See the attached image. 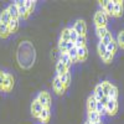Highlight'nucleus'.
I'll return each mask as SVG.
<instances>
[{
	"instance_id": "1",
	"label": "nucleus",
	"mask_w": 124,
	"mask_h": 124,
	"mask_svg": "<svg viewBox=\"0 0 124 124\" xmlns=\"http://www.w3.org/2000/svg\"><path fill=\"white\" fill-rule=\"evenodd\" d=\"M17 51L24 52V55H21V54H17L16 55L17 62H19L20 67H23V68H30L31 66L34 65L35 57H36L34 46L31 45L30 41H23V42L19 45Z\"/></svg>"
},
{
	"instance_id": "2",
	"label": "nucleus",
	"mask_w": 124,
	"mask_h": 124,
	"mask_svg": "<svg viewBox=\"0 0 124 124\" xmlns=\"http://www.w3.org/2000/svg\"><path fill=\"white\" fill-rule=\"evenodd\" d=\"M99 5L102 8V11L107 16H113V14H114V1L113 0H102V1H99Z\"/></svg>"
},
{
	"instance_id": "3",
	"label": "nucleus",
	"mask_w": 124,
	"mask_h": 124,
	"mask_svg": "<svg viewBox=\"0 0 124 124\" xmlns=\"http://www.w3.org/2000/svg\"><path fill=\"white\" fill-rule=\"evenodd\" d=\"M94 25L96 27H107V23H108V19L107 15L102 11V10H98V11L94 14Z\"/></svg>"
},
{
	"instance_id": "4",
	"label": "nucleus",
	"mask_w": 124,
	"mask_h": 124,
	"mask_svg": "<svg viewBox=\"0 0 124 124\" xmlns=\"http://www.w3.org/2000/svg\"><path fill=\"white\" fill-rule=\"evenodd\" d=\"M36 99L40 102V104L44 108H48L50 109V107H51V96H50L48 92H46V91L40 92Z\"/></svg>"
},
{
	"instance_id": "5",
	"label": "nucleus",
	"mask_w": 124,
	"mask_h": 124,
	"mask_svg": "<svg viewBox=\"0 0 124 124\" xmlns=\"http://www.w3.org/2000/svg\"><path fill=\"white\" fill-rule=\"evenodd\" d=\"M106 109H107V114L114 116L118 112V102H117V99H109L108 103L106 104Z\"/></svg>"
},
{
	"instance_id": "6",
	"label": "nucleus",
	"mask_w": 124,
	"mask_h": 124,
	"mask_svg": "<svg viewBox=\"0 0 124 124\" xmlns=\"http://www.w3.org/2000/svg\"><path fill=\"white\" fill-rule=\"evenodd\" d=\"M15 5H16V8H17V11H19L20 17H23V19L26 20V19L29 17V14H27L26 8H25V0H16Z\"/></svg>"
},
{
	"instance_id": "7",
	"label": "nucleus",
	"mask_w": 124,
	"mask_h": 124,
	"mask_svg": "<svg viewBox=\"0 0 124 124\" xmlns=\"http://www.w3.org/2000/svg\"><path fill=\"white\" fill-rule=\"evenodd\" d=\"M73 29L76 30V32L78 35H82V36H86V32H87V25L83 20H77L73 25Z\"/></svg>"
},
{
	"instance_id": "8",
	"label": "nucleus",
	"mask_w": 124,
	"mask_h": 124,
	"mask_svg": "<svg viewBox=\"0 0 124 124\" xmlns=\"http://www.w3.org/2000/svg\"><path fill=\"white\" fill-rule=\"evenodd\" d=\"M52 87H54V89H55V92L57 93V94H63L65 91H66V88L63 87V85H62V82L60 81V77H58V76H56V77L54 78Z\"/></svg>"
},
{
	"instance_id": "9",
	"label": "nucleus",
	"mask_w": 124,
	"mask_h": 124,
	"mask_svg": "<svg viewBox=\"0 0 124 124\" xmlns=\"http://www.w3.org/2000/svg\"><path fill=\"white\" fill-rule=\"evenodd\" d=\"M42 109H44V107L40 104V102L37 99H35L32 102V104H31V114H32V117H35V118H39V116H40V113L42 112Z\"/></svg>"
},
{
	"instance_id": "10",
	"label": "nucleus",
	"mask_w": 124,
	"mask_h": 124,
	"mask_svg": "<svg viewBox=\"0 0 124 124\" xmlns=\"http://www.w3.org/2000/svg\"><path fill=\"white\" fill-rule=\"evenodd\" d=\"M14 88V76L6 73L5 76V81H4V91L3 92H10Z\"/></svg>"
},
{
	"instance_id": "11",
	"label": "nucleus",
	"mask_w": 124,
	"mask_h": 124,
	"mask_svg": "<svg viewBox=\"0 0 124 124\" xmlns=\"http://www.w3.org/2000/svg\"><path fill=\"white\" fill-rule=\"evenodd\" d=\"M50 118H51V110L48 108H44L42 112L40 113V116H39V120L41 123H44V124H47L50 122Z\"/></svg>"
},
{
	"instance_id": "12",
	"label": "nucleus",
	"mask_w": 124,
	"mask_h": 124,
	"mask_svg": "<svg viewBox=\"0 0 124 124\" xmlns=\"http://www.w3.org/2000/svg\"><path fill=\"white\" fill-rule=\"evenodd\" d=\"M88 57V50L86 46H82V47H78L77 48V58L79 62H83L86 61Z\"/></svg>"
},
{
	"instance_id": "13",
	"label": "nucleus",
	"mask_w": 124,
	"mask_h": 124,
	"mask_svg": "<svg viewBox=\"0 0 124 124\" xmlns=\"http://www.w3.org/2000/svg\"><path fill=\"white\" fill-rule=\"evenodd\" d=\"M123 1L120 0H114V14L113 16L114 17H120L123 15Z\"/></svg>"
},
{
	"instance_id": "14",
	"label": "nucleus",
	"mask_w": 124,
	"mask_h": 124,
	"mask_svg": "<svg viewBox=\"0 0 124 124\" xmlns=\"http://www.w3.org/2000/svg\"><path fill=\"white\" fill-rule=\"evenodd\" d=\"M6 10H8V13H9V15H10V17H11V19H16V20L20 19V15H19V11H17V8H16L15 3L10 4Z\"/></svg>"
},
{
	"instance_id": "15",
	"label": "nucleus",
	"mask_w": 124,
	"mask_h": 124,
	"mask_svg": "<svg viewBox=\"0 0 124 124\" xmlns=\"http://www.w3.org/2000/svg\"><path fill=\"white\" fill-rule=\"evenodd\" d=\"M97 99H96V97L94 96H89L88 97V99H87V110L88 112H94L96 110V108H97Z\"/></svg>"
},
{
	"instance_id": "16",
	"label": "nucleus",
	"mask_w": 124,
	"mask_h": 124,
	"mask_svg": "<svg viewBox=\"0 0 124 124\" xmlns=\"http://www.w3.org/2000/svg\"><path fill=\"white\" fill-rule=\"evenodd\" d=\"M56 72H57V75H56V76L60 77V76H62V75L67 73V72H68V68H67V67H66V66L58 60V62L56 63Z\"/></svg>"
},
{
	"instance_id": "17",
	"label": "nucleus",
	"mask_w": 124,
	"mask_h": 124,
	"mask_svg": "<svg viewBox=\"0 0 124 124\" xmlns=\"http://www.w3.org/2000/svg\"><path fill=\"white\" fill-rule=\"evenodd\" d=\"M87 120L91 122L92 124H94L97 122L101 120V116L98 114V113L94 110V112H88V114H87Z\"/></svg>"
},
{
	"instance_id": "18",
	"label": "nucleus",
	"mask_w": 124,
	"mask_h": 124,
	"mask_svg": "<svg viewBox=\"0 0 124 124\" xmlns=\"http://www.w3.org/2000/svg\"><path fill=\"white\" fill-rule=\"evenodd\" d=\"M10 20H11V17H10L8 10L6 9L3 10V13L0 14V24H1V25H9Z\"/></svg>"
},
{
	"instance_id": "19",
	"label": "nucleus",
	"mask_w": 124,
	"mask_h": 124,
	"mask_svg": "<svg viewBox=\"0 0 124 124\" xmlns=\"http://www.w3.org/2000/svg\"><path fill=\"white\" fill-rule=\"evenodd\" d=\"M8 27H9L10 34H15L16 31L19 30V20L11 19V20H10V23H9V25H8Z\"/></svg>"
},
{
	"instance_id": "20",
	"label": "nucleus",
	"mask_w": 124,
	"mask_h": 124,
	"mask_svg": "<svg viewBox=\"0 0 124 124\" xmlns=\"http://www.w3.org/2000/svg\"><path fill=\"white\" fill-rule=\"evenodd\" d=\"M93 96L96 97L97 101H101L103 97H104V92H103V88H102L101 83L96 86V88H94V94H93Z\"/></svg>"
},
{
	"instance_id": "21",
	"label": "nucleus",
	"mask_w": 124,
	"mask_h": 124,
	"mask_svg": "<svg viewBox=\"0 0 124 124\" xmlns=\"http://www.w3.org/2000/svg\"><path fill=\"white\" fill-rule=\"evenodd\" d=\"M35 3H36V1H34V0H25V8H26V11H27L29 16L34 13Z\"/></svg>"
},
{
	"instance_id": "22",
	"label": "nucleus",
	"mask_w": 124,
	"mask_h": 124,
	"mask_svg": "<svg viewBox=\"0 0 124 124\" xmlns=\"http://www.w3.org/2000/svg\"><path fill=\"white\" fill-rule=\"evenodd\" d=\"M60 61L63 63L67 68H70L71 67V65H72V61H71V58H70V56H68V54H62L61 56H60Z\"/></svg>"
},
{
	"instance_id": "23",
	"label": "nucleus",
	"mask_w": 124,
	"mask_h": 124,
	"mask_svg": "<svg viewBox=\"0 0 124 124\" xmlns=\"http://www.w3.org/2000/svg\"><path fill=\"white\" fill-rule=\"evenodd\" d=\"M60 81L62 82L63 87L67 88V87L70 86V82H71V75H70V72H67V73L62 75V76H60Z\"/></svg>"
},
{
	"instance_id": "24",
	"label": "nucleus",
	"mask_w": 124,
	"mask_h": 124,
	"mask_svg": "<svg viewBox=\"0 0 124 124\" xmlns=\"http://www.w3.org/2000/svg\"><path fill=\"white\" fill-rule=\"evenodd\" d=\"M10 35V31H9V27L8 25H1L0 24V37L1 39H8Z\"/></svg>"
},
{
	"instance_id": "25",
	"label": "nucleus",
	"mask_w": 124,
	"mask_h": 124,
	"mask_svg": "<svg viewBox=\"0 0 124 124\" xmlns=\"http://www.w3.org/2000/svg\"><path fill=\"white\" fill-rule=\"evenodd\" d=\"M101 86H102V88H103V92H104V96L108 97V94H109V92H110L113 85L110 83V82H108V81H103L102 83H101Z\"/></svg>"
},
{
	"instance_id": "26",
	"label": "nucleus",
	"mask_w": 124,
	"mask_h": 124,
	"mask_svg": "<svg viewBox=\"0 0 124 124\" xmlns=\"http://www.w3.org/2000/svg\"><path fill=\"white\" fill-rule=\"evenodd\" d=\"M117 48H118V44H117V41L113 39V40H112V42L107 46V51H108V52H110L113 56H114V54L117 52Z\"/></svg>"
},
{
	"instance_id": "27",
	"label": "nucleus",
	"mask_w": 124,
	"mask_h": 124,
	"mask_svg": "<svg viewBox=\"0 0 124 124\" xmlns=\"http://www.w3.org/2000/svg\"><path fill=\"white\" fill-rule=\"evenodd\" d=\"M97 51H98V55L101 56V58H103V57H104V55L108 52V51H107V46H104L102 42H98V45H97Z\"/></svg>"
},
{
	"instance_id": "28",
	"label": "nucleus",
	"mask_w": 124,
	"mask_h": 124,
	"mask_svg": "<svg viewBox=\"0 0 124 124\" xmlns=\"http://www.w3.org/2000/svg\"><path fill=\"white\" fill-rule=\"evenodd\" d=\"M108 32H109V31H108L107 27H96V34H97V36L99 37V40L103 39Z\"/></svg>"
},
{
	"instance_id": "29",
	"label": "nucleus",
	"mask_w": 124,
	"mask_h": 124,
	"mask_svg": "<svg viewBox=\"0 0 124 124\" xmlns=\"http://www.w3.org/2000/svg\"><path fill=\"white\" fill-rule=\"evenodd\" d=\"M67 54H68V56H70V58H71V61H72V63L78 61V58H77V47H76V46H75L73 48H71Z\"/></svg>"
},
{
	"instance_id": "30",
	"label": "nucleus",
	"mask_w": 124,
	"mask_h": 124,
	"mask_svg": "<svg viewBox=\"0 0 124 124\" xmlns=\"http://www.w3.org/2000/svg\"><path fill=\"white\" fill-rule=\"evenodd\" d=\"M75 46L78 48V47H82V46H86V36H82V35H78L77 40L75 41Z\"/></svg>"
},
{
	"instance_id": "31",
	"label": "nucleus",
	"mask_w": 124,
	"mask_h": 124,
	"mask_svg": "<svg viewBox=\"0 0 124 124\" xmlns=\"http://www.w3.org/2000/svg\"><path fill=\"white\" fill-rule=\"evenodd\" d=\"M60 40L62 41H70V27H66L62 30V32H61V36H60Z\"/></svg>"
},
{
	"instance_id": "32",
	"label": "nucleus",
	"mask_w": 124,
	"mask_h": 124,
	"mask_svg": "<svg viewBox=\"0 0 124 124\" xmlns=\"http://www.w3.org/2000/svg\"><path fill=\"white\" fill-rule=\"evenodd\" d=\"M112 40H113V35H112L110 32H108V34H107L104 37L99 40V42H102V44L104 45V46H108V45L112 42Z\"/></svg>"
},
{
	"instance_id": "33",
	"label": "nucleus",
	"mask_w": 124,
	"mask_h": 124,
	"mask_svg": "<svg viewBox=\"0 0 124 124\" xmlns=\"http://www.w3.org/2000/svg\"><path fill=\"white\" fill-rule=\"evenodd\" d=\"M96 112L98 113V114L102 117V116H104V114H107V109H106V107L102 104L101 102H97V108H96Z\"/></svg>"
},
{
	"instance_id": "34",
	"label": "nucleus",
	"mask_w": 124,
	"mask_h": 124,
	"mask_svg": "<svg viewBox=\"0 0 124 124\" xmlns=\"http://www.w3.org/2000/svg\"><path fill=\"white\" fill-rule=\"evenodd\" d=\"M58 50H60L61 55H62V54H67V41L60 40V41H58Z\"/></svg>"
},
{
	"instance_id": "35",
	"label": "nucleus",
	"mask_w": 124,
	"mask_h": 124,
	"mask_svg": "<svg viewBox=\"0 0 124 124\" xmlns=\"http://www.w3.org/2000/svg\"><path fill=\"white\" fill-rule=\"evenodd\" d=\"M108 97H109V99H117L118 98V88L114 85H113V87H112V89L109 92Z\"/></svg>"
},
{
	"instance_id": "36",
	"label": "nucleus",
	"mask_w": 124,
	"mask_h": 124,
	"mask_svg": "<svg viewBox=\"0 0 124 124\" xmlns=\"http://www.w3.org/2000/svg\"><path fill=\"white\" fill-rule=\"evenodd\" d=\"M117 44L120 48H124V31H120L117 37Z\"/></svg>"
},
{
	"instance_id": "37",
	"label": "nucleus",
	"mask_w": 124,
	"mask_h": 124,
	"mask_svg": "<svg viewBox=\"0 0 124 124\" xmlns=\"http://www.w3.org/2000/svg\"><path fill=\"white\" fill-rule=\"evenodd\" d=\"M77 37H78V34L76 32V30L73 27H70V41L75 42V41L77 40Z\"/></svg>"
},
{
	"instance_id": "38",
	"label": "nucleus",
	"mask_w": 124,
	"mask_h": 124,
	"mask_svg": "<svg viewBox=\"0 0 124 124\" xmlns=\"http://www.w3.org/2000/svg\"><path fill=\"white\" fill-rule=\"evenodd\" d=\"M5 76H6V72L0 71V92H3V91H4V81H5Z\"/></svg>"
},
{
	"instance_id": "39",
	"label": "nucleus",
	"mask_w": 124,
	"mask_h": 124,
	"mask_svg": "<svg viewBox=\"0 0 124 124\" xmlns=\"http://www.w3.org/2000/svg\"><path fill=\"white\" fill-rule=\"evenodd\" d=\"M113 57H114V56H113L110 52H107L102 60H103V62H106V63H110V62L113 61Z\"/></svg>"
},
{
	"instance_id": "40",
	"label": "nucleus",
	"mask_w": 124,
	"mask_h": 124,
	"mask_svg": "<svg viewBox=\"0 0 124 124\" xmlns=\"http://www.w3.org/2000/svg\"><path fill=\"white\" fill-rule=\"evenodd\" d=\"M108 101H109V97H107V96H104V97H103L101 101H98V102H101L102 103V104L103 106H104L106 107V104H107V103H108Z\"/></svg>"
},
{
	"instance_id": "41",
	"label": "nucleus",
	"mask_w": 124,
	"mask_h": 124,
	"mask_svg": "<svg viewBox=\"0 0 124 124\" xmlns=\"http://www.w3.org/2000/svg\"><path fill=\"white\" fill-rule=\"evenodd\" d=\"M75 47V42H72V41H68L67 42V52L71 50V48H73Z\"/></svg>"
},
{
	"instance_id": "42",
	"label": "nucleus",
	"mask_w": 124,
	"mask_h": 124,
	"mask_svg": "<svg viewBox=\"0 0 124 124\" xmlns=\"http://www.w3.org/2000/svg\"><path fill=\"white\" fill-rule=\"evenodd\" d=\"M85 124H92V123H91V122H88V120H87V122H85Z\"/></svg>"
},
{
	"instance_id": "43",
	"label": "nucleus",
	"mask_w": 124,
	"mask_h": 124,
	"mask_svg": "<svg viewBox=\"0 0 124 124\" xmlns=\"http://www.w3.org/2000/svg\"><path fill=\"white\" fill-rule=\"evenodd\" d=\"M94 124H102V122L99 120V122H97V123H94Z\"/></svg>"
}]
</instances>
